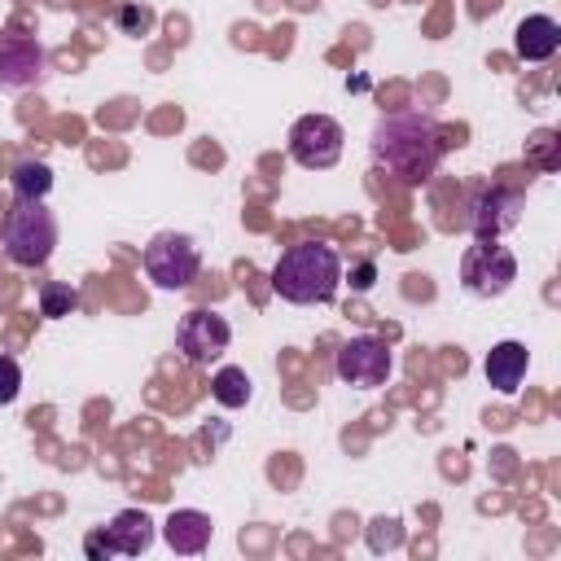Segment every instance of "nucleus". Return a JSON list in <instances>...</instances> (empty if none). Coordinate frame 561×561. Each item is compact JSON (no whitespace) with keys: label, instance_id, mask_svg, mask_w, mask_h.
<instances>
[{"label":"nucleus","instance_id":"7ed1b4c3","mask_svg":"<svg viewBox=\"0 0 561 561\" xmlns=\"http://www.w3.org/2000/svg\"><path fill=\"white\" fill-rule=\"evenodd\" d=\"M57 245V215L39 202H13V210L4 215V254L18 267H44L53 259Z\"/></svg>","mask_w":561,"mask_h":561},{"label":"nucleus","instance_id":"f3484780","mask_svg":"<svg viewBox=\"0 0 561 561\" xmlns=\"http://www.w3.org/2000/svg\"><path fill=\"white\" fill-rule=\"evenodd\" d=\"M79 307V294L70 289V285H61V280H48L44 289H39V311L48 316V320H57V316H70Z\"/></svg>","mask_w":561,"mask_h":561},{"label":"nucleus","instance_id":"ddd939ff","mask_svg":"<svg viewBox=\"0 0 561 561\" xmlns=\"http://www.w3.org/2000/svg\"><path fill=\"white\" fill-rule=\"evenodd\" d=\"M526 364H530V355H526L522 342H495L491 355H486V364H482L486 386H495L500 394H513L522 386V377H526Z\"/></svg>","mask_w":561,"mask_h":561},{"label":"nucleus","instance_id":"39448f33","mask_svg":"<svg viewBox=\"0 0 561 561\" xmlns=\"http://www.w3.org/2000/svg\"><path fill=\"white\" fill-rule=\"evenodd\" d=\"M460 280L473 298H500L517 280V259L508 245H500V237H491V241L478 237L460 259Z\"/></svg>","mask_w":561,"mask_h":561},{"label":"nucleus","instance_id":"6ab92c4d","mask_svg":"<svg viewBox=\"0 0 561 561\" xmlns=\"http://www.w3.org/2000/svg\"><path fill=\"white\" fill-rule=\"evenodd\" d=\"M118 22H123V31H131V35H140V31H149V22H153V13H149V9H136V4H127V9L118 13Z\"/></svg>","mask_w":561,"mask_h":561},{"label":"nucleus","instance_id":"2eb2a0df","mask_svg":"<svg viewBox=\"0 0 561 561\" xmlns=\"http://www.w3.org/2000/svg\"><path fill=\"white\" fill-rule=\"evenodd\" d=\"M9 184H13V193H18L22 202H39V197H48V188H53V167L39 162V158H22V162L13 167V175H9Z\"/></svg>","mask_w":561,"mask_h":561},{"label":"nucleus","instance_id":"4468645a","mask_svg":"<svg viewBox=\"0 0 561 561\" xmlns=\"http://www.w3.org/2000/svg\"><path fill=\"white\" fill-rule=\"evenodd\" d=\"M210 530H215V526H210V517H206V513H197V508H175V513L167 517V526H162L167 543H171L175 552H184V557L206 552Z\"/></svg>","mask_w":561,"mask_h":561},{"label":"nucleus","instance_id":"20e7f679","mask_svg":"<svg viewBox=\"0 0 561 561\" xmlns=\"http://www.w3.org/2000/svg\"><path fill=\"white\" fill-rule=\"evenodd\" d=\"M202 272V254L193 245V237L184 232H158L145 245V276L158 289H188Z\"/></svg>","mask_w":561,"mask_h":561},{"label":"nucleus","instance_id":"9d476101","mask_svg":"<svg viewBox=\"0 0 561 561\" xmlns=\"http://www.w3.org/2000/svg\"><path fill=\"white\" fill-rule=\"evenodd\" d=\"M522 193L517 188H486L478 202H473V237H482V241H491V237H504L508 228H517L522 224Z\"/></svg>","mask_w":561,"mask_h":561},{"label":"nucleus","instance_id":"1a4fd4ad","mask_svg":"<svg viewBox=\"0 0 561 561\" xmlns=\"http://www.w3.org/2000/svg\"><path fill=\"white\" fill-rule=\"evenodd\" d=\"M337 377L346 386H359V390L381 386L390 377V346L381 337H373V333L342 342V351H337Z\"/></svg>","mask_w":561,"mask_h":561},{"label":"nucleus","instance_id":"f257e3e1","mask_svg":"<svg viewBox=\"0 0 561 561\" xmlns=\"http://www.w3.org/2000/svg\"><path fill=\"white\" fill-rule=\"evenodd\" d=\"M368 149H373L377 171L394 175L408 188H421L438 171L447 140L430 114H386V118H377Z\"/></svg>","mask_w":561,"mask_h":561},{"label":"nucleus","instance_id":"412c9836","mask_svg":"<svg viewBox=\"0 0 561 561\" xmlns=\"http://www.w3.org/2000/svg\"><path fill=\"white\" fill-rule=\"evenodd\" d=\"M373 276H377V267H373V263H359V267L351 272V285H355V289H368V285H373Z\"/></svg>","mask_w":561,"mask_h":561},{"label":"nucleus","instance_id":"f8f14e48","mask_svg":"<svg viewBox=\"0 0 561 561\" xmlns=\"http://www.w3.org/2000/svg\"><path fill=\"white\" fill-rule=\"evenodd\" d=\"M557 48H561V26H557L548 13H530V18L517 22V31H513V53H517L522 61H548Z\"/></svg>","mask_w":561,"mask_h":561},{"label":"nucleus","instance_id":"9b49d317","mask_svg":"<svg viewBox=\"0 0 561 561\" xmlns=\"http://www.w3.org/2000/svg\"><path fill=\"white\" fill-rule=\"evenodd\" d=\"M44 79V48L31 35H0V88H31Z\"/></svg>","mask_w":561,"mask_h":561},{"label":"nucleus","instance_id":"6e6552de","mask_svg":"<svg viewBox=\"0 0 561 561\" xmlns=\"http://www.w3.org/2000/svg\"><path fill=\"white\" fill-rule=\"evenodd\" d=\"M149 543H153V522H149V513H145V508H123V513L110 517L105 530L88 535L83 548H88V557H114V552L140 557Z\"/></svg>","mask_w":561,"mask_h":561},{"label":"nucleus","instance_id":"dca6fc26","mask_svg":"<svg viewBox=\"0 0 561 561\" xmlns=\"http://www.w3.org/2000/svg\"><path fill=\"white\" fill-rule=\"evenodd\" d=\"M210 394H215V403H224V408H245V403H250V377H245V368L224 364V368L210 377Z\"/></svg>","mask_w":561,"mask_h":561},{"label":"nucleus","instance_id":"423d86ee","mask_svg":"<svg viewBox=\"0 0 561 561\" xmlns=\"http://www.w3.org/2000/svg\"><path fill=\"white\" fill-rule=\"evenodd\" d=\"M342 123L329 118V114H302L294 127H289V158L307 171H329L337 158H342Z\"/></svg>","mask_w":561,"mask_h":561},{"label":"nucleus","instance_id":"f03ea898","mask_svg":"<svg viewBox=\"0 0 561 561\" xmlns=\"http://www.w3.org/2000/svg\"><path fill=\"white\" fill-rule=\"evenodd\" d=\"M342 285V259L333 245L324 241H298L289 245L276 267H272V289L294 302V307H311V302H333Z\"/></svg>","mask_w":561,"mask_h":561},{"label":"nucleus","instance_id":"a211bd4d","mask_svg":"<svg viewBox=\"0 0 561 561\" xmlns=\"http://www.w3.org/2000/svg\"><path fill=\"white\" fill-rule=\"evenodd\" d=\"M18 390H22V368H18V359H13V355H0V408H4V403H13V399H18Z\"/></svg>","mask_w":561,"mask_h":561},{"label":"nucleus","instance_id":"aec40b11","mask_svg":"<svg viewBox=\"0 0 561 561\" xmlns=\"http://www.w3.org/2000/svg\"><path fill=\"white\" fill-rule=\"evenodd\" d=\"M552 145H557V136H552V131H539V136L530 140V149H539V158H535V162H539L543 171H552V167H557V158H552Z\"/></svg>","mask_w":561,"mask_h":561},{"label":"nucleus","instance_id":"0eeeda50","mask_svg":"<svg viewBox=\"0 0 561 561\" xmlns=\"http://www.w3.org/2000/svg\"><path fill=\"white\" fill-rule=\"evenodd\" d=\"M228 342H232V324H228L219 311H210V307L184 311V320H180V329H175L180 355H184L188 364H197V368H210V364L228 351Z\"/></svg>","mask_w":561,"mask_h":561}]
</instances>
